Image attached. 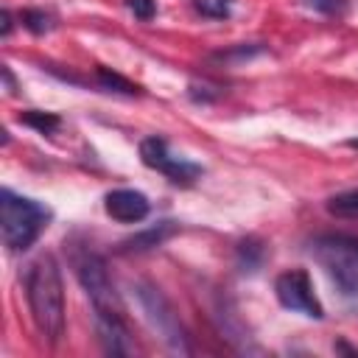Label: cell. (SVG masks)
Here are the masks:
<instances>
[{"mask_svg": "<svg viewBox=\"0 0 358 358\" xmlns=\"http://www.w3.org/2000/svg\"><path fill=\"white\" fill-rule=\"evenodd\" d=\"M215 316H218V322H221V330H224V336L238 347V350H243V352H252V350H257L252 341H249V336H246V330H243V324H241V319H238V310L232 308V302H227V299H221L218 302V308H215Z\"/></svg>", "mask_w": 358, "mask_h": 358, "instance_id": "11", "label": "cell"}, {"mask_svg": "<svg viewBox=\"0 0 358 358\" xmlns=\"http://www.w3.org/2000/svg\"><path fill=\"white\" fill-rule=\"evenodd\" d=\"M324 207H327V213L336 215V218H358V187L330 196Z\"/></svg>", "mask_w": 358, "mask_h": 358, "instance_id": "14", "label": "cell"}, {"mask_svg": "<svg viewBox=\"0 0 358 358\" xmlns=\"http://www.w3.org/2000/svg\"><path fill=\"white\" fill-rule=\"evenodd\" d=\"M20 20H22V25H25L31 34H36V36H42V34H48V31L53 28V17L45 14V11H39V8H25Z\"/></svg>", "mask_w": 358, "mask_h": 358, "instance_id": "16", "label": "cell"}, {"mask_svg": "<svg viewBox=\"0 0 358 358\" xmlns=\"http://www.w3.org/2000/svg\"><path fill=\"white\" fill-rule=\"evenodd\" d=\"M0 73H3V81H6V90H8V95H14V92H17V84H14V76H11V70L3 64V70H0Z\"/></svg>", "mask_w": 358, "mask_h": 358, "instance_id": "21", "label": "cell"}, {"mask_svg": "<svg viewBox=\"0 0 358 358\" xmlns=\"http://www.w3.org/2000/svg\"><path fill=\"white\" fill-rule=\"evenodd\" d=\"M95 78H98V84H101L103 90H109V92H123V95H137V92H140L137 84H131V81L123 78L120 73H112L109 67H98V70H95Z\"/></svg>", "mask_w": 358, "mask_h": 358, "instance_id": "15", "label": "cell"}, {"mask_svg": "<svg viewBox=\"0 0 358 358\" xmlns=\"http://www.w3.org/2000/svg\"><path fill=\"white\" fill-rule=\"evenodd\" d=\"M274 294H277V302L285 310L302 313L308 319H324V308H322L319 296L313 294V282H310V277H308L305 268L282 271L274 280Z\"/></svg>", "mask_w": 358, "mask_h": 358, "instance_id": "7", "label": "cell"}, {"mask_svg": "<svg viewBox=\"0 0 358 358\" xmlns=\"http://www.w3.org/2000/svg\"><path fill=\"white\" fill-rule=\"evenodd\" d=\"M73 268H76V277H78L84 294L92 302V310L123 313L120 294L115 291V282L109 277L106 260L98 252H92V249H76L73 252Z\"/></svg>", "mask_w": 358, "mask_h": 358, "instance_id": "5", "label": "cell"}, {"mask_svg": "<svg viewBox=\"0 0 358 358\" xmlns=\"http://www.w3.org/2000/svg\"><path fill=\"white\" fill-rule=\"evenodd\" d=\"M305 6L313 8V11H319V14L333 17V14H341L347 8V0H305Z\"/></svg>", "mask_w": 358, "mask_h": 358, "instance_id": "20", "label": "cell"}, {"mask_svg": "<svg viewBox=\"0 0 358 358\" xmlns=\"http://www.w3.org/2000/svg\"><path fill=\"white\" fill-rule=\"evenodd\" d=\"M25 296L36 333L53 347L64 336V285L53 255H42L25 274Z\"/></svg>", "mask_w": 358, "mask_h": 358, "instance_id": "1", "label": "cell"}, {"mask_svg": "<svg viewBox=\"0 0 358 358\" xmlns=\"http://www.w3.org/2000/svg\"><path fill=\"white\" fill-rule=\"evenodd\" d=\"M173 232H176V224H173V221H159L157 227H148V229H143V232L126 238V241L120 243V252H148V249H154V246H162Z\"/></svg>", "mask_w": 358, "mask_h": 358, "instance_id": "10", "label": "cell"}, {"mask_svg": "<svg viewBox=\"0 0 358 358\" xmlns=\"http://www.w3.org/2000/svg\"><path fill=\"white\" fill-rule=\"evenodd\" d=\"M95 333L101 338L103 352H109V355H134L137 352V344L131 338V330H129L123 313L95 310Z\"/></svg>", "mask_w": 358, "mask_h": 358, "instance_id": "8", "label": "cell"}, {"mask_svg": "<svg viewBox=\"0 0 358 358\" xmlns=\"http://www.w3.org/2000/svg\"><path fill=\"white\" fill-rule=\"evenodd\" d=\"M11 25H14V22H11V11H8V8H3V31H0V34H3V36H8V34H11Z\"/></svg>", "mask_w": 358, "mask_h": 358, "instance_id": "22", "label": "cell"}, {"mask_svg": "<svg viewBox=\"0 0 358 358\" xmlns=\"http://www.w3.org/2000/svg\"><path fill=\"white\" fill-rule=\"evenodd\" d=\"M103 210H106L109 218H115L120 224H140L143 218H148L151 201L140 190L117 187V190H109L103 196Z\"/></svg>", "mask_w": 358, "mask_h": 358, "instance_id": "9", "label": "cell"}, {"mask_svg": "<svg viewBox=\"0 0 358 358\" xmlns=\"http://www.w3.org/2000/svg\"><path fill=\"white\" fill-rule=\"evenodd\" d=\"M140 159L143 165H148L151 171H159L162 176H168L173 185H193L201 176V165L179 157L171 151V145L162 137H145L140 143Z\"/></svg>", "mask_w": 358, "mask_h": 358, "instance_id": "6", "label": "cell"}, {"mask_svg": "<svg viewBox=\"0 0 358 358\" xmlns=\"http://www.w3.org/2000/svg\"><path fill=\"white\" fill-rule=\"evenodd\" d=\"M313 260L333 280L336 291L358 308V238L344 232H324L310 241Z\"/></svg>", "mask_w": 358, "mask_h": 358, "instance_id": "2", "label": "cell"}, {"mask_svg": "<svg viewBox=\"0 0 358 358\" xmlns=\"http://www.w3.org/2000/svg\"><path fill=\"white\" fill-rule=\"evenodd\" d=\"M235 260H238V268H241L243 274H255V271L263 266V260H266V249H263V243L255 241V238L241 241V243H238V252H235Z\"/></svg>", "mask_w": 358, "mask_h": 358, "instance_id": "12", "label": "cell"}, {"mask_svg": "<svg viewBox=\"0 0 358 358\" xmlns=\"http://www.w3.org/2000/svg\"><path fill=\"white\" fill-rule=\"evenodd\" d=\"M193 8H196L201 17H210V20H224V17H229L232 0H193Z\"/></svg>", "mask_w": 358, "mask_h": 358, "instance_id": "18", "label": "cell"}, {"mask_svg": "<svg viewBox=\"0 0 358 358\" xmlns=\"http://www.w3.org/2000/svg\"><path fill=\"white\" fill-rule=\"evenodd\" d=\"M126 6L140 22H148L157 14V0H126Z\"/></svg>", "mask_w": 358, "mask_h": 358, "instance_id": "19", "label": "cell"}, {"mask_svg": "<svg viewBox=\"0 0 358 358\" xmlns=\"http://www.w3.org/2000/svg\"><path fill=\"white\" fill-rule=\"evenodd\" d=\"M20 123H22V126H31V129L39 131V134H53V131L62 126V117H59L56 112L25 109V112H20Z\"/></svg>", "mask_w": 358, "mask_h": 358, "instance_id": "13", "label": "cell"}, {"mask_svg": "<svg viewBox=\"0 0 358 358\" xmlns=\"http://www.w3.org/2000/svg\"><path fill=\"white\" fill-rule=\"evenodd\" d=\"M137 299H140V305L145 310L148 324L168 344V350L171 352H179V355H190L193 347H190L187 333H185V327H182L173 305L168 302V296L157 285H151V282H137Z\"/></svg>", "mask_w": 358, "mask_h": 358, "instance_id": "4", "label": "cell"}, {"mask_svg": "<svg viewBox=\"0 0 358 358\" xmlns=\"http://www.w3.org/2000/svg\"><path fill=\"white\" fill-rule=\"evenodd\" d=\"M50 221V210L28 196H20L8 187L0 190V232L3 243L11 252H25L36 243L42 229Z\"/></svg>", "mask_w": 358, "mask_h": 358, "instance_id": "3", "label": "cell"}, {"mask_svg": "<svg viewBox=\"0 0 358 358\" xmlns=\"http://www.w3.org/2000/svg\"><path fill=\"white\" fill-rule=\"evenodd\" d=\"M263 53V48L257 45H238V48H229V50H221V53H213V62H221V64H235V62H243V59H252Z\"/></svg>", "mask_w": 358, "mask_h": 358, "instance_id": "17", "label": "cell"}]
</instances>
